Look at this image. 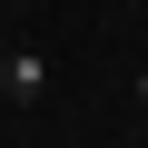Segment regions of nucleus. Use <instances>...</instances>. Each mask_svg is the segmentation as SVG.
Listing matches in <instances>:
<instances>
[{
	"mask_svg": "<svg viewBox=\"0 0 148 148\" xmlns=\"http://www.w3.org/2000/svg\"><path fill=\"white\" fill-rule=\"evenodd\" d=\"M0 89H10V99H20V109H30V99H40V89H49V59H40V49H30V40H20V49H0Z\"/></svg>",
	"mask_w": 148,
	"mask_h": 148,
	"instance_id": "nucleus-1",
	"label": "nucleus"
},
{
	"mask_svg": "<svg viewBox=\"0 0 148 148\" xmlns=\"http://www.w3.org/2000/svg\"><path fill=\"white\" fill-rule=\"evenodd\" d=\"M138 99H148V59H138Z\"/></svg>",
	"mask_w": 148,
	"mask_h": 148,
	"instance_id": "nucleus-2",
	"label": "nucleus"
}]
</instances>
